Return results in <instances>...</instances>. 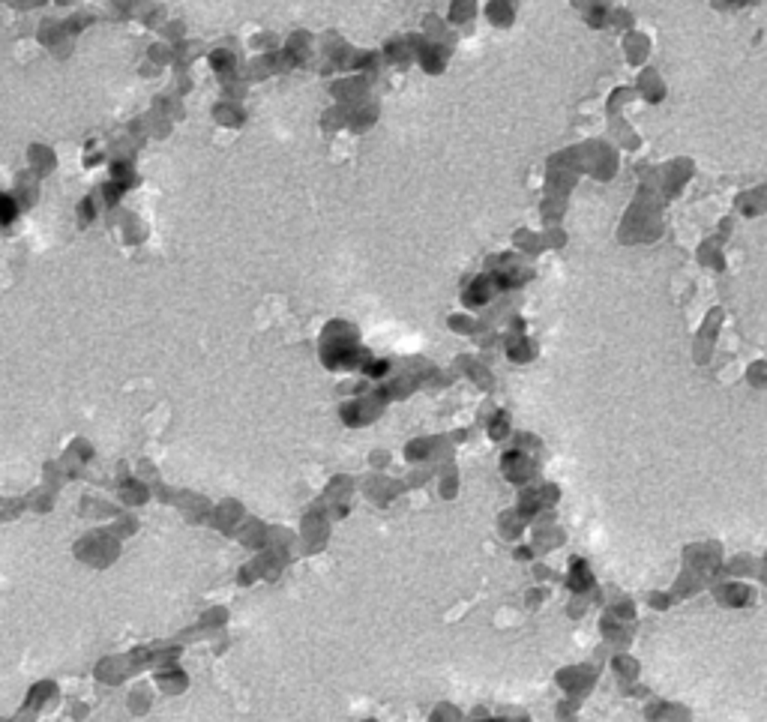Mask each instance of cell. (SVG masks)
I'll return each instance as SVG.
<instances>
[]
</instances>
